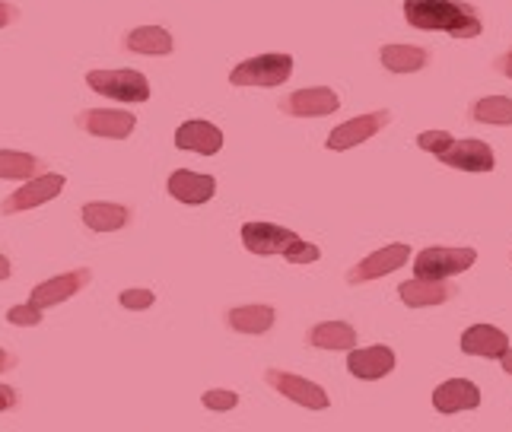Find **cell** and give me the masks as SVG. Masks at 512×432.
Listing matches in <instances>:
<instances>
[{
	"label": "cell",
	"mask_w": 512,
	"mask_h": 432,
	"mask_svg": "<svg viewBox=\"0 0 512 432\" xmlns=\"http://www.w3.org/2000/svg\"><path fill=\"white\" fill-rule=\"evenodd\" d=\"M401 302L411 309H427V305H443L455 296V290L446 280H430V277H414L398 286Z\"/></svg>",
	"instance_id": "cell-17"
},
{
	"label": "cell",
	"mask_w": 512,
	"mask_h": 432,
	"mask_svg": "<svg viewBox=\"0 0 512 432\" xmlns=\"http://www.w3.org/2000/svg\"><path fill=\"white\" fill-rule=\"evenodd\" d=\"M175 147L201 153V156H214L223 147V131L210 121H185L182 128L175 131Z\"/></svg>",
	"instance_id": "cell-15"
},
{
	"label": "cell",
	"mask_w": 512,
	"mask_h": 432,
	"mask_svg": "<svg viewBox=\"0 0 512 432\" xmlns=\"http://www.w3.org/2000/svg\"><path fill=\"white\" fill-rule=\"evenodd\" d=\"M481 404V388L468 378H449L433 391V407L439 413H462Z\"/></svg>",
	"instance_id": "cell-14"
},
{
	"label": "cell",
	"mask_w": 512,
	"mask_h": 432,
	"mask_svg": "<svg viewBox=\"0 0 512 432\" xmlns=\"http://www.w3.org/2000/svg\"><path fill=\"white\" fill-rule=\"evenodd\" d=\"M83 131L93 137H109V140H125L131 137L137 118L131 112H121V108H90L83 118Z\"/></svg>",
	"instance_id": "cell-13"
},
{
	"label": "cell",
	"mask_w": 512,
	"mask_h": 432,
	"mask_svg": "<svg viewBox=\"0 0 512 432\" xmlns=\"http://www.w3.org/2000/svg\"><path fill=\"white\" fill-rule=\"evenodd\" d=\"M90 280H93L90 267H77V270H70V274H61V277H55V280L39 283V286L32 290V299H29V302H35L39 309H51V305L67 302L70 296H77Z\"/></svg>",
	"instance_id": "cell-12"
},
{
	"label": "cell",
	"mask_w": 512,
	"mask_h": 432,
	"mask_svg": "<svg viewBox=\"0 0 512 432\" xmlns=\"http://www.w3.org/2000/svg\"><path fill=\"white\" fill-rule=\"evenodd\" d=\"M462 353L468 356H484V359H500L506 350H509V337L493 328V324H474V328H468L462 334Z\"/></svg>",
	"instance_id": "cell-18"
},
{
	"label": "cell",
	"mask_w": 512,
	"mask_h": 432,
	"mask_svg": "<svg viewBox=\"0 0 512 432\" xmlns=\"http://www.w3.org/2000/svg\"><path fill=\"white\" fill-rule=\"evenodd\" d=\"M201 401H204L207 410L223 413V410H233V407L239 404V394H236V391H223V388H217V391H207Z\"/></svg>",
	"instance_id": "cell-29"
},
{
	"label": "cell",
	"mask_w": 512,
	"mask_h": 432,
	"mask_svg": "<svg viewBox=\"0 0 512 432\" xmlns=\"http://www.w3.org/2000/svg\"><path fill=\"white\" fill-rule=\"evenodd\" d=\"M7 321L16 324V328H35L42 321V309L35 302H23V305H13L7 312Z\"/></svg>",
	"instance_id": "cell-27"
},
{
	"label": "cell",
	"mask_w": 512,
	"mask_h": 432,
	"mask_svg": "<svg viewBox=\"0 0 512 432\" xmlns=\"http://www.w3.org/2000/svg\"><path fill=\"white\" fill-rule=\"evenodd\" d=\"M338 108H341V99L328 86L296 89V93H290L284 102H280V112L293 115V118H325V115L338 112Z\"/></svg>",
	"instance_id": "cell-6"
},
{
	"label": "cell",
	"mask_w": 512,
	"mask_h": 432,
	"mask_svg": "<svg viewBox=\"0 0 512 432\" xmlns=\"http://www.w3.org/2000/svg\"><path fill=\"white\" fill-rule=\"evenodd\" d=\"M471 118L481 124H512V99H506V96L478 99L471 108Z\"/></svg>",
	"instance_id": "cell-26"
},
{
	"label": "cell",
	"mask_w": 512,
	"mask_h": 432,
	"mask_svg": "<svg viewBox=\"0 0 512 432\" xmlns=\"http://www.w3.org/2000/svg\"><path fill=\"white\" fill-rule=\"evenodd\" d=\"M379 58L385 70H392V74H417V70L430 64V51L417 45H385L379 51Z\"/></svg>",
	"instance_id": "cell-21"
},
{
	"label": "cell",
	"mask_w": 512,
	"mask_h": 432,
	"mask_svg": "<svg viewBox=\"0 0 512 432\" xmlns=\"http://www.w3.org/2000/svg\"><path fill=\"white\" fill-rule=\"evenodd\" d=\"M16 407V391L7 388V385H0V413L4 410H13Z\"/></svg>",
	"instance_id": "cell-33"
},
{
	"label": "cell",
	"mask_w": 512,
	"mask_h": 432,
	"mask_svg": "<svg viewBox=\"0 0 512 432\" xmlns=\"http://www.w3.org/2000/svg\"><path fill=\"white\" fill-rule=\"evenodd\" d=\"M411 261V245H404V242H392V245H385L379 251H373L369 258H363L357 267H350V274H347V283H369V280H379L385 274H395L398 267H404Z\"/></svg>",
	"instance_id": "cell-7"
},
{
	"label": "cell",
	"mask_w": 512,
	"mask_h": 432,
	"mask_svg": "<svg viewBox=\"0 0 512 432\" xmlns=\"http://www.w3.org/2000/svg\"><path fill=\"white\" fill-rule=\"evenodd\" d=\"M293 74V58L290 54H258V58L242 61L229 83L233 86H284Z\"/></svg>",
	"instance_id": "cell-2"
},
{
	"label": "cell",
	"mask_w": 512,
	"mask_h": 432,
	"mask_svg": "<svg viewBox=\"0 0 512 432\" xmlns=\"http://www.w3.org/2000/svg\"><path fill=\"white\" fill-rule=\"evenodd\" d=\"M274 309L271 305H242V309H229L226 324L239 334H264L274 328Z\"/></svg>",
	"instance_id": "cell-22"
},
{
	"label": "cell",
	"mask_w": 512,
	"mask_h": 432,
	"mask_svg": "<svg viewBox=\"0 0 512 432\" xmlns=\"http://www.w3.org/2000/svg\"><path fill=\"white\" fill-rule=\"evenodd\" d=\"M347 369L350 375L366 378V382H376V378H385L395 369V353L388 347H363V350H350L347 356Z\"/></svg>",
	"instance_id": "cell-19"
},
{
	"label": "cell",
	"mask_w": 512,
	"mask_h": 432,
	"mask_svg": "<svg viewBox=\"0 0 512 432\" xmlns=\"http://www.w3.org/2000/svg\"><path fill=\"white\" fill-rule=\"evenodd\" d=\"M392 124V112H369V115H360V118H350L341 128H334L325 140L328 150H350L357 147V143H366L373 140L382 128Z\"/></svg>",
	"instance_id": "cell-9"
},
{
	"label": "cell",
	"mask_w": 512,
	"mask_h": 432,
	"mask_svg": "<svg viewBox=\"0 0 512 432\" xmlns=\"http://www.w3.org/2000/svg\"><path fill=\"white\" fill-rule=\"evenodd\" d=\"M42 169H45V162L39 156L0 150V178H20V182H29V178H35Z\"/></svg>",
	"instance_id": "cell-25"
},
{
	"label": "cell",
	"mask_w": 512,
	"mask_h": 432,
	"mask_svg": "<svg viewBox=\"0 0 512 432\" xmlns=\"http://www.w3.org/2000/svg\"><path fill=\"white\" fill-rule=\"evenodd\" d=\"M264 378H268V385L274 391H280L284 398L303 404L309 410H325L331 404L325 388L309 382V378H303V375H293V372H284V369H268V372H264Z\"/></svg>",
	"instance_id": "cell-8"
},
{
	"label": "cell",
	"mask_w": 512,
	"mask_h": 432,
	"mask_svg": "<svg viewBox=\"0 0 512 432\" xmlns=\"http://www.w3.org/2000/svg\"><path fill=\"white\" fill-rule=\"evenodd\" d=\"M64 191V175H35L29 178V182L20 188V191H13L7 201H4V213L13 216V213H20V210H32V207H39V204H48V201H55V197Z\"/></svg>",
	"instance_id": "cell-10"
},
{
	"label": "cell",
	"mask_w": 512,
	"mask_h": 432,
	"mask_svg": "<svg viewBox=\"0 0 512 432\" xmlns=\"http://www.w3.org/2000/svg\"><path fill=\"white\" fill-rule=\"evenodd\" d=\"M13 366H16V356L7 353V350H0V372H7V369H13Z\"/></svg>",
	"instance_id": "cell-35"
},
{
	"label": "cell",
	"mask_w": 512,
	"mask_h": 432,
	"mask_svg": "<svg viewBox=\"0 0 512 432\" xmlns=\"http://www.w3.org/2000/svg\"><path fill=\"white\" fill-rule=\"evenodd\" d=\"M86 83L93 93H102L118 102H147L150 99V80L137 70H90Z\"/></svg>",
	"instance_id": "cell-3"
},
{
	"label": "cell",
	"mask_w": 512,
	"mask_h": 432,
	"mask_svg": "<svg viewBox=\"0 0 512 432\" xmlns=\"http://www.w3.org/2000/svg\"><path fill=\"white\" fill-rule=\"evenodd\" d=\"M121 305L131 312H140V309H150L153 305V293L150 290H125L121 293Z\"/></svg>",
	"instance_id": "cell-30"
},
{
	"label": "cell",
	"mask_w": 512,
	"mask_h": 432,
	"mask_svg": "<svg viewBox=\"0 0 512 432\" xmlns=\"http://www.w3.org/2000/svg\"><path fill=\"white\" fill-rule=\"evenodd\" d=\"M452 134H446V131H423L420 137H417V147L420 150H427V153H443V150H449L452 147Z\"/></svg>",
	"instance_id": "cell-28"
},
{
	"label": "cell",
	"mask_w": 512,
	"mask_h": 432,
	"mask_svg": "<svg viewBox=\"0 0 512 432\" xmlns=\"http://www.w3.org/2000/svg\"><path fill=\"white\" fill-rule=\"evenodd\" d=\"M404 20L423 32H449L458 42L478 39L484 32L474 7L458 0H404Z\"/></svg>",
	"instance_id": "cell-1"
},
{
	"label": "cell",
	"mask_w": 512,
	"mask_h": 432,
	"mask_svg": "<svg viewBox=\"0 0 512 432\" xmlns=\"http://www.w3.org/2000/svg\"><path fill=\"white\" fill-rule=\"evenodd\" d=\"M319 258H322V251L315 248V245H309V242H299L287 255L290 264H312V261H319Z\"/></svg>",
	"instance_id": "cell-31"
},
{
	"label": "cell",
	"mask_w": 512,
	"mask_h": 432,
	"mask_svg": "<svg viewBox=\"0 0 512 432\" xmlns=\"http://www.w3.org/2000/svg\"><path fill=\"white\" fill-rule=\"evenodd\" d=\"M443 166L449 169H462V172H493V150L484 140H452V147L439 153Z\"/></svg>",
	"instance_id": "cell-11"
},
{
	"label": "cell",
	"mask_w": 512,
	"mask_h": 432,
	"mask_svg": "<svg viewBox=\"0 0 512 432\" xmlns=\"http://www.w3.org/2000/svg\"><path fill=\"white\" fill-rule=\"evenodd\" d=\"M7 277H10V261L0 255V280H7Z\"/></svg>",
	"instance_id": "cell-37"
},
{
	"label": "cell",
	"mask_w": 512,
	"mask_h": 432,
	"mask_svg": "<svg viewBox=\"0 0 512 432\" xmlns=\"http://www.w3.org/2000/svg\"><path fill=\"white\" fill-rule=\"evenodd\" d=\"M500 366H503V369H506V372L512 375V350H506V353L500 356Z\"/></svg>",
	"instance_id": "cell-36"
},
{
	"label": "cell",
	"mask_w": 512,
	"mask_h": 432,
	"mask_svg": "<svg viewBox=\"0 0 512 432\" xmlns=\"http://www.w3.org/2000/svg\"><path fill=\"white\" fill-rule=\"evenodd\" d=\"M125 48L134 51V54H172V35L160 26H140L134 32L125 35Z\"/></svg>",
	"instance_id": "cell-24"
},
{
	"label": "cell",
	"mask_w": 512,
	"mask_h": 432,
	"mask_svg": "<svg viewBox=\"0 0 512 432\" xmlns=\"http://www.w3.org/2000/svg\"><path fill=\"white\" fill-rule=\"evenodd\" d=\"M474 261H478L474 248H423L414 258V274L430 280H449L455 274H465L468 267H474Z\"/></svg>",
	"instance_id": "cell-4"
},
{
	"label": "cell",
	"mask_w": 512,
	"mask_h": 432,
	"mask_svg": "<svg viewBox=\"0 0 512 432\" xmlns=\"http://www.w3.org/2000/svg\"><path fill=\"white\" fill-rule=\"evenodd\" d=\"M493 67H497L503 77H509V80H512V51H509V54H503V58H497V64H493Z\"/></svg>",
	"instance_id": "cell-34"
},
{
	"label": "cell",
	"mask_w": 512,
	"mask_h": 432,
	"mask_svg": "<svg viewBox=\"0 0 512 432\" xmlns=\"http://www.w3.org/2000/svg\"><path fill=\"white\" fill-rule=\"evenodd\" d=\"M80 216H83V223L90 226L93 232H115V229H125L131 223V210L128 207L105 204V201L86 204Z\"/></svg>",
	"instance_id": "cell-23"
},
{
	"label": "cell",
	"mask_w": 512,
	"mask_h": 432,
	"mask_svg": "<svg viewBox=\"0 0 512 432\" xmlns=\"http://www.w3.org/2000/svg\"><path fill=\"white\" fill-rule=\"evenodd\" d=\"M169 194L182 204H207L210 197L217 194V182H214V175H198V172L179 169L169 175Z\"/></svg>",
	"instance_id": "cell-16"
},
{
	"label": "cell",
	"mask_w": 512,
	"mask_h": 432,
	"mask_svg": "<svg viewBox=\"0 0 512 432\" xmlns=\"http://www.w3.org/2000/svg\"><path fill=\"white\" fill-rule=\"evenodd\" d=\"M16 20H20V10H16L13 4H4V0H0V29L16 23Z\"/></svg>",
	"instance_id": "cell-32"
},
{
	"label": "cell",
	"mask_w": 512,
	"mask_h": 432,
	"mask_svg": "<svg viewBox=\"0 0 512 432\" xmlns=\"http://www.w3.org/2000/svg\"><path fill=\"white\" fill-rule=\"evenodd\" d=\"M306 344L319 350H350L357 344V331L347 321H322L306 334Z\"/></svg>",
	"instance_id": "cell-20"
},
{
	"label": "cell",
	"mask_w": 512,
	"mask_h": 432,
	"mask_svg": "<svg viewBox=\"0 0 512 432\" xmlns=\"http://www.w3.org/2000/svg\"><path fill=\"white\" fill-rule=\"evenodd\" d=\"M303 242L293 229L274 226V223H245L242 226V245L252 255H290V251Z\"/></svg>",
	"instance_id": "cell-5"
}]
</instances>
